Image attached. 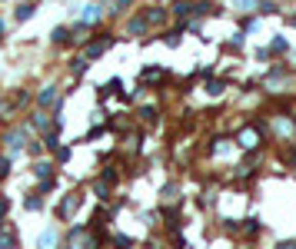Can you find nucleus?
Here are the masks:
<instances>
[{"label":"nucleus","mask_w":296,"mask_h":249,"mask_svg":"<svg viewBox=\"0 0 296 249\" xmlns=\"http://www.w3.org/2000/svg\"><path fill=\"white\" fill-rule=\"evenodd\" d=\"M263 137H270V126L263 123V120H253L250 126H243V130L236 133V146L239 149H260V143H263Z\"/></svg>","instance_id":"obj_1"},{"label":"nucleus","mask_w":296,"mask_h":249,"mask_svg":"<svg viewBox=\"0 0 296 249\" xmlns=\"http://www.w3.org/2000/svg\"><path fill=\"white\" fill-rule=\"evenodd\" d=\"M173 13L177 17H210V13H220V7L213 0H173Z\"/></svg>","instance_id":"obj_2"},{"label":"nucleus","mask_w":296,"mask_h":249,"mask_svg":"<svg viewBox=\"0 0 296 249\" xmlns=\"http://www.w3.org/2000/svg\"><path fill=\"white\" fill-rule=\"evenodd\" d=\"M110 44H114V37H110V33H103V40H94V44H87V50H83V53H87V60H97L100 53H107Z\"/></svg>","instance_id":"obj_3"},{"label":"nucleus","mask_w":296,"mask_h":249,"mask_svg":"<svg viewBox=\"0 0 296 249\" xmlns=\"http://www.w3.org/2000/svg\"><path fill=\"white\" fill-rule=\"evenodd\" d=\"M286 50H290V44H286L283 37H273V40H270V47H263L256 56H260V60H270L273 53H286Z\"/></svg>","instance_id":"obj_4"},{"label":"nucleus","mask_w":296,"mask_h":249,"mask_svg":"<svg viewBox=\"0 0 296 249\" xmlns=\"http://www.w3.org/2000/svg\"><path fill=\"white\" fill-rule=\"evenodd\" d=\"M100 17H103V7L100 4H87V7H83V13H80V24L90 27V24H97Z\"/></svg>","instance_id":"obj_5"},{"label":"nucleus","mask_w":296,"mask_h":249,"mask_svg":"<svg viewBox=\"0 0 296 249\" xmlns=\"http://www.w3.org/2000/svg\"><path fill=\"white\" fill-rule=\"evenodd\" d=\"M126 30H130L133 37H140V33H146V30H150V20H146V13H140V17H133L130 24H126Z\"/></svg>","instance_id":"obj_6"},{"label":"nucleus","mask_w":296,"mask_h":249,"mask_svg":"<svg viewBox=\"0 0 296 249\" xmlns=\"http://www.w3.org/2000/svg\"><path fill=\"white\" fill-rule=\"evenodd\" d=\"M77 206H80V193H70V196H67V199L60 203V219H67L70 213L77 209Z\"/></svg>","instance_id":"obj_7"},{"label":"nucleus","mask_w":296,"mask_h":249,"mask_svg":"<svg viewBox=\"0 0 296 249\" xmlns=\"http://www.w3.org/2000/svg\"><path fill=\"white\" fill-rule=\"evenodd\" d=\"M37 103L40 106H57V87H44L40 97H37Z\"/></svg>","instance_id":"obj_8"},{"label":"nucleus","mask_w":296,"mask_h":249,"mask_svg":"<svg viewBox=\"0 0 296 249\" xmlns=\"http://www.w3.org/2000/svg\"><path fill=\"white\" fill-rule=\"evenodd\" d=\"M57 243H60L57 229H47L44 236H40V249H57Z\"/></svg>","instance_id":"obj_9"},{"label":"nucleus","mask_w":296,"mask_h":249,"mask_svg":"<svg viewBox=\"0 0 296 249\" xmlns=\"http://www.w3.org/2000/svg\"><path fill=\"white\" fill-rule=\"evenodd\" d=\"M203 90H207L210 97H220L223 90H227V83H223V80H213V76H210V80H207V87H203Z\"/></svg>","instance_id":"obj_10"},{"label":"nucleus","mask_w":296,"mask_h":249,"mask_svg":"<svg viewBox=\"0 0 296 249\" xmlns=\"http://www.w3.org/2000/svg\"><path fill=\"white\" fill-rule=\"evenodd\" d=\"M233 7L239 13H253V10H260V0H233Z\"/></svg>","instance_id":"obj_11"},{"label":"nucleus","mask_w":296,"mask_h":249,"mask_svg":"<svg viewBox=\"0 0 296 249\" xmlns=\"http://www.w3.org/2000/svg\"><path fill=\"white\" fill-rule=\"evenodd\" d=\"M146 20H150V24H163L166 10H163V7H150V10H146Z\"/></svg>","instance_id":"obj_12"},{"label":"nucleus","mask_w":296,"mask_h":249,"mask_svg":"<svg viewBox=\"0 0 296 249\" xmlns=\"http://www.w3.org/2000/svg\"><path fill=\"white\" fill-rule=\"evenodd\" d=\"M163 76H166L163 67H146L143 70V80H163Z\"/></svg>","instance_id":"obj_13"},{"label":"nucleus","mask_w":296,"mask_h":249,"mask_svg":"<svg viewBox=\"0 0 296 249\" xmlns=\"http://www.w3.org/2000/svg\"><path fill=\"white\" fill-rule=\"evenodd\" d=\"M33 10H37V4H33V0H27V4H20V7H17V20H27V17H30Z\"/></svg>","instance_id":"obj_14"},{"label":"nucleus","mask_w":296,"mask_h":249,"mask_svg":"<svg viewBox=\"0 0 296 249\" xmlns=\"http://www.w3.org/2000/svg\"><path fill=\"white\" fill-rule=\"evenodd\" d=\"M7 143H10L13 149H20V146H24V133H17V130H10V133H7Z\"/></svg>","instance_id":"obj_15"},{"label":"nucleus","mask_w":296,"mask_h":249,"mask_svg":"<svg viewBox=\"0 0 296 249\" xmlns=\"http://www.w3.org/2000/svg\"><path fill=\"white\" fill-rule=\"evenodd\" d=\"M50 40H53V44H67V40H70V30H67V27H57Z\"/></svg>","instance_id":"obj_16"},{"label":"nucleus","mask_w":296,"mask_h":249,"mask_svg":"<svg viewBox=\"0 0 296 249\" xmlns=\"http://www.w3.org/2000/svg\"><path fill=\"white\" fill-rule=\"evenodd\" d=\"M0 249H13V229L0 233Z\"/></svg>","instance_id":"obj_17"},{"label":"nucleus","mask_w":296,"mask_h":249,"mask_svg":"<svg viewBox=\"0 0 296 249\" xmlns=\"http://www.w3.org/2000/svg\"><path fill=\"white\" fill-rule=\"evenodd\" d=\"M140 120H143V123H157V110H153V106H143V110H140Z\"/></svg>","instance_id":"obj_18"},{"label":"nucleus","mask_w":296,"mask_h":249,"mask_svg":"<svg viewBox=\"0 0 296 249\" xmlns=\"http://www.w3.org/2000/svg\"><path fill=\"white\" fill-rule=\"evenodd\" d=\"M33 169H37V176H40V180H50V173H53V169H50V163H37Z\"/></svg>","instance_id":"obj_19"},{"label":"nucleus","mask_w":296,"mask_h":249,"mask_svg":"<svg viewBox=\"0 0 296 249\" xmlns=\"http://www.w3.org/2000/svg\"><path fill=\"white\" fill-rule=\"evenodd\" d=\"M166 44L177 47V44H180V30H170V33H166Z\"/></svg>","instance_id":"obj_20"},{"label":"nucleus","mask_w":296,"mask_h":249,"mask_svg":"<svg viewBox=\"0 0 296 249\" xmlns=\"http://www.w3.org/2000/svg\"><path fill=\"white\" fill-rule=\"evenodd\" d=\"M260 13H280L276 4H260Z\"/></svg>","instance_id":"obj_21"},{"label":"nucleus","mask_w":296,"mask_h":249,"mask_svg":"<svg viewBox=\"0 0 296 249\" xmlns=\"http://www.w3.org/2000/svg\"><path fill=\"white\" fill-rule=\"evenodd\" d=\"M47 123H50V120H47L44 113H33V126H47Z\"/></svg>","instance_id":"obj_22"},{"label":"nucleus","mask_w":296,"mask_h":249,"mask_svg":"<svg viewBox=\"0 0 296 249\" xmlns=\"http://www.w3.org/2000/svg\"><path fill=\"white\" fill-rule=\"evenodd\" d=\"M27 209H40V196H37V193L27 199Z\"/></svg>","instance_id":"obj_23"},{"label":"nucleus","mask_w":296,"mask_h":249,"mask_svg":"<svg viewBox=\"0 0 296 249\" xmlns=\"http://www.w3.org/2000/svg\"><path fill=\"white\" fill-rule=\"evenodd\" d=\"M130 4H133V0H117V4H114V10H117V13H123Z\"/></svg>","instance_id":"obj_24"},{"label":"nucleus","mask_w":296,"mask_h":249,"mask_svg":"<svg viewBox=\"0 0 296 249\" xmlns=\"http://www.w3.org/2000/svg\"><path fill=\"white\" fill-rule=\"evenodd\" d=\"M57 160H60V163H63V160H70V149H67V146H60V149H57Z\"/></svg>","instance_id":"obj_25"},{"label":"nucleus","mask_w":296,"mask_h":249,"mask_svg":"<svg viewBox=\"0 0 296 249\" xmlns=\"http://www.w3.org/2000/svg\"><path fill=\"white\" fill-rule=\"evenodd\" d=\"M276 249H296V239H293V243H290V239H283V243H280Z\"/></svg>","instance_id":"obj_26"},{"label":"nucleus","mask_w":296,"mask_h":249,"mask_svg":"<svg viewBox=\"0 0 296 249\" xmlns=\"http://www.w3.org/2000/svg\"><path fill=\"white\" fill-rule=\"evenodd\" d=\"M7 166H10V163H7V160H0V180L7 176Z\"/></svg>","instance_id":"obj_27"},{"label":"nucleus","mask_w":296,"mask_h":249,"mask_svg":"<svg viewBox=\"0 0 296 249\" xmlns=\"http://www.w3.org/2000/svg\"><path fill=\"white\" fill-rule=\"evenodd\" d=\"M290 117H296V110H293V113H290Z\"/></svg>","instance_id":"obj_28"},{"label":"nucleus","mask_w":296,"mask_h":249,"mask_svg":"<svg viewBox=\"0 0 296 249\" xmlns=\"http://www.w3.org/2000/svg\"><path fill=\"white\" fill-rule=\"evenodd\" d=\"M0 30H4V24H0Z\"/></svg>","instance_id":"obj_29"},{"label":"nucleus","mask_w":296,"mask_h":249,"mask_svg":"<svg viewBox=\"0 0 296 249\" xmlns=\"http://www.w3.org/2000/svg\"><path fill=\"white\" fill-rule=\"evenodd\" d=\"M293 60H296V53H293Z\"/></svg>","instance_id":"obj_30"}]
</instances>
